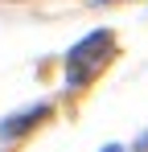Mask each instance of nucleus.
Instances as JSON below:
<instances>
[{"label":"nucleus","instance_id":"nucleus-1","mask_svg":"<svg viewBox=\"0 0 148 152\" xmlns=\"http://www.w3.org/2000/svg\"><path fill=\"white\" fill-rule=\"evenodd\" d=\"M107 50H111V33L107 29H95V33H86L70 53H66V86H86L95 70L107 62Z\"/></svg>","mask_w":148,"mask_h":152},{"label":"nucleus","instance_id":"nucleus-2","mask_svg":"<svg viewBox=\"0 0 148 152\" xmlns=\"http://www.w3.org/2000/svg\"><path fill=\"white\" fill-rule=\"evenodd\" d=\"M49 115V103H37V107H25V111H17V115H8L4 124H0V140H17V136H25L33 124H41Z\"/></svg>","mask_w":148,"mask_h":152},{"label":"nucleus","instance_id":"nucleus-3","mask_svg":"<svg viewBox=\"0 0 148 152\" xmlns=\"http://www.w3.org/2000/svg\"><path fill=\"white\" fill-rule=\"evenodd\" d=\"M103 152H119V148H115V144H111V148H103Z\"/></svg>","mask_w":148,"mask_h":152},{"label":"nucleus","instance_id":"nucleus-4","mask_svg":"<svg viewBox=\"0 0 148 152\" xmlns=\"http://www.w3.org/2000/svg\"><path fill=\"white\" fill-rule=\"evenodd\" d=\"M95 4H103V0H95Z\"/></svg>","mask_w":148,"mask_h":152}]
</instances>
